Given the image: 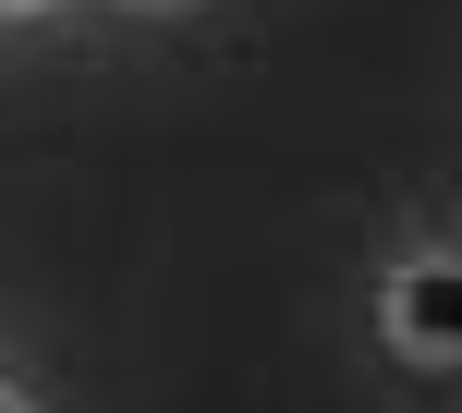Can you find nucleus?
<instances>
[{
  "label": "nucleus",
  "mask_w": 462,
  "mask_h": 413,
  "mask_svg": "<svg viewBox=\"0 0 462 413\" xmlns=\"http://www.w3.org/2000/svg\"><path fill=\"white\" fill-rule=\"evenodd\" d=\"M390 328H402L414 353H462V268H450V255H439V268H402Z\"/></svg>",
  "instance_id": "nucleus-1"
},
{
  "label": "nucleus",
  "mask_w": 462,
  "mask_h": 413,
  "mask_svg": "<svg viewBox=\"0 0 462 413\" xmlns=\"http://www.w3.org/2000/svg\"><path fill=\"white\" fill-rule=\"evenodd\" d=\"M0 413H24V401H13V390H0Z\"/></svg>",
  "instance_id": "nucleus-2"
}]
</instances>
